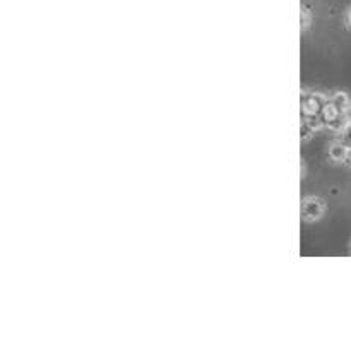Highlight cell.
Segmentation results:
<instances>
[{"mask_svg": "<svg viewBox=\"0 0 351 351\" xmlns=\"http://www.w3.org/2000/svg\"><path fill=\"white\" fill-rule=\"evenodd\" d=\"M304 218L305 219H317L319 216L322 215V211H324V206L321 204V201L319 199H305L304 202Z\"/></svg>", "mask_w": 351, "mask_h": 351, "instance_id": "obj_1", "label": "cell"}, {"mask_svg": "<svg viewBox=\"0 0 351 351\" xmlns=\"http://www.w3.org/2000/svg\"><path fill=\"white\" fill-rule=\"evenodd\" d=\"M329 156L335 161H346V156H348V147H345L343 144H335L329 151Z\"/></svg>", "mask_w": 351, "mask_h": 351, "instance_id": "obj_2", "label": "cell"}, {"mask_svg": "<svg viewBox=\"0 0 351 351\" xmlns=\"http://www.w3.org/2000/svg\"><path fill=\"white\" fill-rule=\"evenodd\" d=\"M345 24H346V27L351 31V5L346 9V12H345Z\"/></svg>", "mask_w": 351, "mask_h": 351, "instance_id": "obj_3", "label": "cell"}, {"mask_svg": "<svg viewBox=\"0 0 351 351\" xmlns=\"http://www.w3.org/2000/svg\"><path fill=\"white\" fill-rule=\"evenodd\" d=\"M346 119H348L350 122H351V105H350V108L346 110Z\"/></svg>", "mask_w": 351, "mask_h": 351, "instance_id": "obj_4", "label": "cell"}, {"mask_svg": "<svg viewBox=\"0 0 351 351\" xmlns=\"http://www.w3.org/2000/svg\"><path fill=\"white\" fill-rule=\"evenodd\" d=\"M346 161H348V165H351V147H348V156H346Z\"/></svg>", "mask_w": 351, "mask_h": 351, "instance_id": "obj_5", "label": "cell"}]
</instances>
